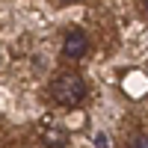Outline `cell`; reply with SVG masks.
<instances>
[{
	"label": "cell",
	"mask_w": 148,
	"mask_h": 148,
	"mask_svg": "<svg viewBox=\"0 0 148 148\" xmlns=\"http://www.w3.org/2000/svg\"><path fill=\"white\" fill-rule=\"evenodd\" d=\"M95 148H107V136H104V133H98V136H95Z\"/></svg>",
	"instance_id": "obj_5"
},
{
	"label": "cell",
	"mask_w": 148,
	"mask_h": 148,
	"mask_svg": "<svg viewBox=\"0 0 148 148\" xmlns=\"http://www.w3.org/2000/svg\"><path fill=\"white\" fill-rule=\"evenodd\" d=\"M86 51H89V39H86V33L83 30H68L65 39H62V56L80 59V56H86Z\"/></svg>",
	"instance_id": "obj_2"
},
{
	"label": "cell",
	"mask_w": 148,
	"mask_h": 148,
	"mask_svg": "<svg viewBox=\"0 0 148 148\" xmlns=\"http://www.w3.org/2000/svg\"><path fill=\"white\" fill-rule=\"evenodd\" d=\"M127 148H148V133H136V136L127 142Z\"/></svg>",
	"instance_id": "obj_4"
},
{
	"label": "cell",
	"mask_w": 148,
	"mask_h": 148,
	"mask_svg": "<svg viewBox=\"0 0 148 148\" xmlns=\"http://www.w3.org/2000/svg\"><path fill=\"white\" fill-rule=\"evenodd\" d=\"M51 98L59 104V107H77L83 98H86V83L80 74H59V77L51 83Z\"/></svg>",
	"instance_id": "obj_1"
},
{
	"label": "cell",
	"mask_w": 148,
	"mask_h": 148,
	"mask_svg": "<svg viewBox=\"0 0 148 148\" xmlns=\"http://www.w3.org/2000/svg\"><path fill=\"white\" fill-rule=\"evenodd\" d=\"M62 3H74V0H62Z\"/></svg>",
	"instance_id": "obj_6"
},
{
	"label": "cell",
	"mask_w": 148,
	"mask_h": 148,
	"mask_svg": "<svg viewBox=\"0 0 148 148\" xmlns=\"http://www.w3.org/2000/svg\"><path fill=\"white\" fill-rule=\"evenodd\" d=\"M42 142H45L47 148H65L68 133L59 127V125H51V121H45V125H42Z\"/></svg>",
	"instance_id": "obj_3"
},
{
	"label": "cell",
	"mask_w": 148,
	"mask_h": 148,
	"mask_svg": "<svg viewBox=\"0 0 148 148\" xmlns=\"http://www.w3.org/2000/svg\"><path fill=\"white\" fill-rule=\"evenodd\" d=\"M145 12H148V0H145Z\"/></svg>",
	"instance_id": "obj_7"
}]
</instances>
